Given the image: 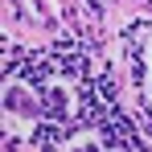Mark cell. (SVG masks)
<instances>
[{
  "label": "cell",
  "mask_w": 152,
  "mask_h": 152,
  "mask_svg": "<svg viewBox=\"0 0 152 152\" xmlns=\"http://www.w3.org/2000/svg\"><path fill=\"white\" fill-rule=\"evenodd\" d=\"M99 91L107 95V99H115V82H111V78H103V82H99Z\"/></svg>",
  "instance_id": "cell-1"
}]
</instances>
